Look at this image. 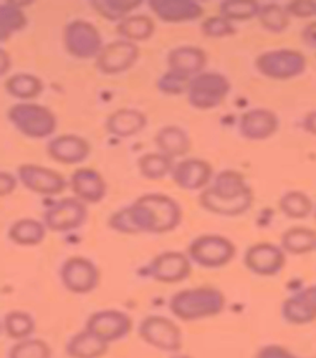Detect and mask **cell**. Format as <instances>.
Wrapping results in <instances>:
<instances>
[{
  "mask_svg": "<svg viewBox=\"0 0 316 358\" xmlns=\"http://www.w3.org/2000/svg\"><path fill=\"white\" fill-rule=\"evenodd\" d=\"M253 193L241 173L225 169L216 176L214 185L199 195V204L209 213L222 216L243 215L252 206Z\"/></svg>",
  "mask_w": 316,
  "mask_h": 358,
  "instance_id": "cell-1",
  "label": "cell"
},
{
  "mask_svg": "<svg viewBox=\"0 0 316 358\" xmlns=\"http://www.w3.org/2000/svg\"><path fill=\"white\" fill-rule=\"evenodd\" d=\"M135 234L173 231L182 222V208L169 195L150 193L141 195L127 206Z\"/></svg>",
  "mask_w": 316,
  "mask_h": 358,
  "instance_id": "cell-2",
  "label": "cell"
},
{
  "mask_svg": "<svg viewBox=\"0 0 316 358\" xmlns=\"http://www.w3.org/2000/svg\"><path fill=\"white\" fill-rule=\"evenodd\" d=\"M225 304L224 295L214 288H192L174 295L171 310L180 320L192 322L219 314Z\"/></svg>",
  "mask_w": 316,
  "mask_h": 358,
  "instance_id": "cell-3",
  "label": "cell"
},
{
  "mask_svg": "<svg viewBox=\"0 0 316 358\" xmlns=\"http://www.w3.org/2000/svg\"><path fill=\"white\" fill-rule=\"evenodd\" d=\"M8 119L16 130L30 138L51 136L57 129V117L48 106L19 103L8 110Z\"/></svg>",
  "mask_w": 316,
  "mask_h": 358,
  "instance_id": "cell-4",
  "label": "cell"
},
{
  "mask_svg": "<svg viewBox=\"0 0 316 358\" xmlns=\"http://www.w3.org/2000/svg\"><path fill=\"white\" fill-rule=\"evenodd\" d=\"M231 90V83L224 74L201 72L190 82L188 101L198 110H210L222 106Z\"/></svg>",
  "mask_w": 316,
  "mask_h": 358,
  "instance_id": "cell-5",
  "label": "cell"
},
{
  "mask_svg": "<svg viewBox=\"0 0 316 358\" xmlns=\"http://www.w3.org/2000/svg\"><path fill=\"white\" fill-rule=\"evenodd\" d=\"M256 69L267 78L287 80L301 76L306 69V58L295 50H273L256 58Z\"/></svg>",
  "mask_w": 316,
  "mask_h": 358,
  "instance_id": "cell-6",
  "label": "cell"
},
{
  "mask_svg": "<svg viewBox=\"0 0 316 358\" xmlns=\"http://www.w3.org/2000/svg\"><path fill=\"white\" fill-rule=\"evenodd\" d=\"M189 258L204 268H220L236 255L235 245L220 235H203L194 238L188 248Z\"/></svg>",
  "mask_w": 316,
  "mask_h": 358,
  "instance_id": "cell-7",
  "label": "cell"
},
{
  "mask_svg": "<svg viewBox=\"0 0 316 358\" xmlns=\"http://www.w3.org/2000/svg\"><path fill=\"white\" fill-rule=\"evenodd\" d=\"M64 43L71 56L80 59L96 58L104 48L101 31L83 19H77L66 25Z\"/></svg>",
  "mask_w": 316,
  "mask_h": 358,
  "instance_id": "cell-8",
  "label": "cell"
},
{
  "mask_svg": "<svg viewBox=\"0 0 316 358\" xmlns=\"http://www.w3.org/2000/svg\"><path fill=\"white\" fill-rule=\"evenodd\" d=\"M87 217L85 203L78 198H64L45 211L43 222L50 231L67 232L82 227Z\"/></svg>",
  "mask_w": 316,
  "mask_h": 358,
  "instance_id": "cell-9",
  "label": "cell"
},
{
  "mask_svg": "<svg viewBox=\"0 0 316 358\" xmlns=\"http://www.w3.org/2000/svg\"><path fill=\"white\" fill-rule=\"evenodd\" d=\"M140 57V48L136 43L127 40H114L106 45L98 57L95 66L101 73L115 76L124 73L136 64Z\"/></svg>",
  "mask_w": 316,
  "mask_h": 358,
  "instance_id": "cell-10",
  "label": "cell"
},
{
  "mask_svg": "<svg viewBox=\"0 0 316 358\" xmlns=\"http://www.w3.org/2000/svg\"><path fill=\"white\" fill-rule=\"evenodd\" d=\"M17 177L27 190L36 194H61L69 185L66 178L59 172L38 164H25L19 166Z\"/></svg>",
  "mask_w": 316,
  "mask_h": 358,
  "instance_id": "cell-11",
  "label": "cell"
},
{
  "mask_svg": "<svg viewBox=\"0 0 316 358\" xmlns=\"http://www.w3.org/2000/svg\"><path fill=\"white\" fill-rule=\"evenodd\" d=\"M143 341L153 348L174 352L182 346V334L180 327L164 316H148L138 329Z\"/></svg>",
  "mask_w": 316,
  "mask_h": 358,
  "instance_id": "cell-12",
  "label": "cell"
},
{
  "mask_svg": "<svg viewBox=\"0 0 316 358\" xmlns=\"http://www.w3.org/2000/svg\"><path fill=\"white\" fill-rule=\"evenodd\" d=\"M61 278L69 292L85 294L98 287L101 273L90 259L77 256L64 262L61 268Z\"/></svg>",
  "mask_w": 316,
  "mask_h": 358,
  "instance_id": "cell-13",
  "label": "cell"
},
{
  "mask_svg": "<svg viewBox=\"0 0 316 358\" xmlns=\"http://www.w3.org/2000/svg\"><path fill=\"white\" fill-rule=\"evenodd\" d=\"M130 330V317L117 310L98 311L90 316L87 322V331L106 343H114L127 336Z\"/></svg>",
  "mask_w": 316,
  "mask_h": 358,
  "instance_id": "cell-14",
  "label": "cell"
},
{
  "mask_svg": "<svg viewBox=\"0 0 316 358\" xmlns=\"http://www.w3.org/2000/svg\"><path fill=\"white\" fill-rule=\"evenodd\" d=\"M172 179L178 188L188 192L204 189L213 177L211 164L201 158H187L174 164Z\"/></svg>",
  "mask_w": 316,
  "mask_h": 358,
  "instance_id": "cell-15",
  "label": "cell"
},
{
  "mask_svg": "<svg viewBox=\"0 0 316 358\" xmlns=\"http://www.w3.org/2000/svg\"><path fill=\"white\" fill-rule=\"evenodd\" d=\"M243 262L253 273L274 275L285 267V256L280 248L272 243H256L246 251Z\"/></svg>",
  "mask_w": 316,
  "mask_h": 358,
  "instance_id": "cell-16",
  "label": "cell"
},
{
  "mask_svg": "<svg viewBox=\"0 0 316 358\" xmlns=\"http://www.w3.org/2000/svg\"><path fill=\"white\" fill-rule=\"evenodd\" d=\"M150 272L157 282L177 283L189 277L192 266L185 253L167 251L153 258Z\"/></svg>",
  "mask_w": 316,
  "mask_h": 358,
  "instance_id": "cell-17",
  "label": "cell"
},
{
  "mask_svg": "<svg viewBox=\"0 0 316 358\" xmlns=\"http://www.w3.org/2000/svg\"><path fill=\"white\" fill-rule=\"evenodd\" d=\"M280 127L278 116L264 108L246 111L238 124L240 134L248 141H264L273 136Z\"/></svg>",
  "mask_w": 316,
  "mask_h": 358,
  "instance_id": "cell-18",
  "label": "cell"
},
{
  "mask_svg": "<svg viewBox=\"0 0 316 358\" xmlns=\"http://www.w3.org/2000/svg\"><path fill=\"white\" fill-rule=\"evenodd\" d=\"M89 143L78 135L66 134L48 143V153L53 161L62 164H78L90 156Z\"/></svg>",
  "mask_w": 316,
  "mask_h": 358,
  "instance_id": "cell-19",
  "label": "cell"
},
{
  "mask_svg": "<svg viewBox=\"0 0 316 358\" xmlns=\"http://www.w3.org/2000/svg\"><path fill=\"white\" fill-rule=\"evenodd\" d=\"M69 187L79 201L96 204L106 198L108 185L96 169H78L71 176Z\"/></svg>",
  "mask_w": 316,
  "mask_h": 358,
  "instance_id": "cell-20",
  "label": "cell"
},
{
  "mask_svg": "<svg viewBox=\"0 0 316 358\" xmlns=\"http://www.w3.org/2000/svg\"><path fill=\"white\" fill-rule=\"evenodd\" d=\"M148 6L159 20L169 24L194 22L204 13L193 0H150Z\"/></svg>",
  "mask_w": 316,
  "mask_h": 358,
  "instance_id": "cell-21",
  "label": "cell"
},
{
  "mask_svg": "<svg viewBox=\"0 0 316 358\" xmlns=\"http://www.w3.org/2000/svg\"><path fill=\"white\" fill-rule=\"evenodd\" d=\"M148 127V116L143 111L122 108L114 111L106 119V131L116 137L135 136Z\"/></svg>",
  "mask_w": 316,
  "mask_h": 358,
  "instance_id": "cell-22",
  "label": "cell"
},
{
  "mask_svg": "<svg viewBox=\"0 0 316 358\" xmlns=\"http://www.w3.org/2000/svg\"><path fill=\"white\" fill-rule=\"evenodd\" d=\"M283 315L287 322L296 325L315 322L316 285L290 296L283 306Z\"/></svg>",
  "mask_w": 316,
  "mask_h": 358,
  "instance_id": "cell-23",
  "label": "cell"
},
{
  "mask_svg": "<svg viewBox=\"0 0 316 358\" xmlns=\"http://www.w3.org/2000/svg\"><path fill=\"white\" fill-rule=\"evenodd\" d=\"M206 61L208 56L206 51L195 46H180L173 48L167 56L169 71L185 74L188 77L201 74L203 69H206Z\"/></svg>",
  "mask_w": 316,
  "mask_h": 358,
  "instance_id": "cell-24",
  "label": "cell"
},
{
  "mask_svg": "<svg viewBox=\"0 0 316 358\" xmlns=\"http://www.w3.org/2000/svg\"><path fill=\"white\" fill-rule=\"evenodd\" d=\"M153 141L159 152L171 158L182 157L189 152L192 148L189 135L182 127L175 125L159 129Z\"/></svg>",
  "mask_w": 316,
  "mask_h": 358,
  "instance_id": "cell-25",
  "label": "cell"
},
{
  "mask_svg": "<svg viewBox=\"0 0 316 358\" xmlns=\"http://www.w3.org/2000/svg\"><path fill=\"white\" fill-rule=\"evenodd\" d=\"M156 25L152 17L143 14L127 16L116 25V32L124 37V40L131 43H143L152 37Z\"/></svg>",
  "mask_w": 316,
  "mask_h": 358,
  "instance_id": "cell-26",
  "label": "cell"
},
{
  "mask_svg": "<svg viewBox=\"0 0 316 358\" xmlns=\"http://www.w3.org/2000/svg\"><path fill=\"white\" fill-rule=\"evenodd\" d=\"M46 225L36 219H20L9 229V238L20 246H35L43 241L46 236Z\"/></svg>",
  "mask_w": 316,
  "mask_h": 358,
  "instance_id": "cell-27",
  "label": "cell"
},
{
  "mask_svg": "<svg viewBox=\"0 0 316 358\" xmlns=\"http://www.w3.org/2000/svg\"><path fill=\"white\" fill-rule=\"evenodd\" d=\"M109 343L85 330L69 340L66 351L72 358H99L106 352Z\"/></svg>",
  "mask_w": 316,
  "mask_h": 358,
  "instance_id": "cell-28",
  "label": "cell"
},
{
  "mask_svg": "<svg viewBox=\"0 0 316 358\" xmlns=\"http://www.w3.org/2000/svg\"><path fill=\"white\" fill-rule=\"evenodd\" d=\"M8 94L20 101H32L43 92L41 79L30 73H16L10 76L4 83Z\"/></svg>",
  "mask_w": 316,
  "mask_h": 358,
  "instance_id": "cell-29",
  "label": "cell"
},
{
  "mask_svg": "<svg viewBox=\"0 0 316 358\" xmlns=\"http://www.w3.org/2000/svg\"><path fill=\"white\" fill-rule=\"evenodd\" d=\"M22 4L6 1L0 6V40L6 43L14 34L27 27V19L22 10Z\"/></svg>",
  "mask_w": 316,
  "mask_h": 358,
  "instance_id": "cell-30",
  "label": "cell"
},
{
  "mask_svg": "<svg viewBox=\"0 0 316 358\" xmlns=\"http://www.w3.org/2000/svg\"><path fill=\"white\" fill-rule=\"evenodd\" d=\"M137 167L143 178L148 180H161L167 174L172 173L174 167L173 158L161 152L145 153L138 158Z\"/></svg>",
  "mask_w": 316,
  "mask_h": 358,
  "instance_id": "cell-31",
  "label": "cell"
},
{
  "mask_svg": "<svg viewBox=\"0 0 316 358\" xmlns=\"http://www.w3.org/2000/svg\"><path fill=\"white\" fill-rule=\"evenodd\" d=\"M282 248L293 255H304L316 248V232L308 227H292L282 236Z\"/></svg>",
  "mask_w": 316,
  "mask_h": 358,
  "instance_id": "cell-32",
  "label": "cell"
},
{
  "mask_svg": "<svg viewBox=\"0 0 316 358\" xmlns=\"http://www.w3.org/2000/svg\"><path fill=\"white\" fill-rule=\"evenodd\" d=\"M143 4L141 0H93L90 6L109 22H119L127 19L129 13Z\"/></svg>",
  "mask_w": 316,
  "mask_h": 358,
  "instance_id": "cell-33",
  "label": "cell"
},
{
  "mask_svg": "<svg viewBox=\"0 0 316 358\" xmlns=\"http://www.w3.org/2000/svg\"><path fill=\"white\" fill-rule=\"evenodd\" d=\"M261 6L253 0H225L219 6L222 17L229 22H247L259 16Z\"/></svg>",
  "mask_w": 316,
  "mask_h": 358,
  "instance_id": "cell-34",
  "label": "cell"
},
{
  "mask_svg": "<svg viewBox=\"0 0 316 358\" xmlns=\"http://www.w3.org/2000/svg\"><path fill=\"white\" fill-rule=\"evenodd\" d=\"M280 208L290 219H304L313 210V203L303 192L290 190L280 198Z\"/></svg>",
  "mask_w": 316,
  "mask_h": 358,
  "instance_id": "cell-35",
  "label": "cell"
},
{
  "mask_svg": "<svg viewBox=\"0 0 316 358\" xmlns=\"http://www.w3.org/2000/svg\"><path fill=\"white\" fill-rule=\"evenodd\" d=\"M257 17L264 30L272 34H282L289 27V14L278 4L261 6Z\"/></svg>",
  "mask_w": 316,
  "mask_h": 358,
  "instance_id": "cell-36",
  "label": "cell"
},
{
  "mask_svg": "<svg viewBox=\"0 0 316 358\" xmlns=\"http://www.w3.org/2000/svg\"><path fill=\"white\" fill-rule=\"evenodd\" d=\"M4 327L8 336L14 340H25L31 335L35 324L31 316L22 311H13L6 316Z\"/></svg>",
  "mask_w": 316,
  "mask_h": 358,
  "instance_id": "cell-37",
  "label": "cell"
},
{
  "mask_svg": "<svg viewBox=\"0 0 316 358\" xmlns=\"http://www.w3.org/2000/svg\"><path fill=\"white\" fill-rule=\"evenodd\" d=\"M9 358H51V350L43 340L25 338L13 346Z\"/></svg>",
  "mask_w": 316,
  "mask_h": 358,
  "instance_id": "cell-38",
  "label": "cell"
},
{
  "mask_svg": "<svg viewBox=\"0 0 316 358\" xmlns=\"http://www.w3.org/2000/svg\"><path fill=\"white\" fill-rule=\"evenodd\" d=\"M192 78L185 74L167 71L157 79V90L166 95H180L188 93Z\"/></svg>",
  "mask_w": 316,
  "mask_h": 358,
  "instance_id": "cell-39",
  "label": "cell"
},
{
  "mask_svg": "<svg viewBox=\"0 0 316 358\" xmlns=\"http://www.w3.org/2000/svg\"><path fill=\"white\" fill-rule=\"evenodd\" d=\"M203 35L211 38H220V37L232 36L235 35L236 29L234 27L231 22H229L222 15L210 16L201 22V27Z\"/></svg>",
  "mask_w": 316,
  "mask_h": 358,
  "instance_id": "cell-40",
  "label": "cell"
},
{
  "mask_svg": "<svg viewBox=\"0 0 316 358\" xmlns=\"http://www.w3.org/2000/svg\"><path fill=\"white\" fill-rule=\"evenodd\" d=\"M285 9L295 17H311L316 16V1H290Z\"/></svg>",
  "mask_w": 316,
  "mask_h": 358,
  "instance_id": "cell-41",
  "label": "cell"
},
{
  "mask_svg": "<svg viewBox=\"0 0 316 358\" xmlns=\"http://www.w3.org/2000/svg\"><path fill=\"white\" fill-rule=\"evenodd\" d=\"M257 358H298L287 348L280 346H268L259 351Z\"/></svg>",
  "mask_w": 316,
  "mask_h": 358,
  "instance_id": "cell-42",
  "label": "cell"
},
{
  "mask_svg": "<svg viewBox=\"0 0 316 358\" xmlns=\"http://www.w3.org/2000/svg\"><path fill=\"white\" fill-rule=\"evenodd\" d=\"M17 180L13 174L8 173L6 171H3L0 173V194L1 196L11 194L16 189Z\"/></svg>",
  "mask_w": 316,
  "mask_h": 358,
  "instance_id": "cell-43",
  "label": "cell"
},
{
  "mask_svg": "<svg viewBox=\"0 0 316 358\" xmlns=\"http://www.w3.org/2000/svg\"><path fill=\"white\" fill-rule=\"evenodd\" d=\"M301 38L309 48H316V22H311L304 27L301 32Z\"/></svg>",
  "mask_w": 316,
  "mask_h": 358,
  "instance_id": "cell-44",
  "label": "cell"
},
{
  "mask_svg": "<svg viewBox=\"0 0 316 358\" xmlns=\"http://www.w3.org/2000/svg\"><path fill=\"white\" fill-rule=\"evenodd\" d=\"M304 129L309 134L316 135V110L311 111L304 119Z\"/></svg>",
  "mask_w": 316,
  "mask_h": 358,
  "instance_id": "cell-45",
  "label": "cell"
},
{
  "mask_svg": "<svg viewBox=\"0 0 316 358\" xmlns=\"http://www.w3.org/2000/svg\"><path fill=\"white\" fill-rule=\"evenodd\" d=\"M8 69H10V57L8 56L6 50H1V76L6 73Z\"/></svg>",
  "mask_w": 316,
  "mask_h": 358,
  "instance_id": "cell-46",
  "label": "cell"
},
{
  "mask_svg": "<svg viewBox=\"0 0 316 358\" xmlns=\"http://www.w3.org/2000/svg\"><path fill=\"white\" fill-rule=\"evenodd\" d=\"M173 358H189V357H185V356H180V357H173Z\"/></svg>",
  "mask_w": 316,
  "mask_h": 358,
  "instance_id": "cell-47",
  "label": "cell"
},
{
  "mask_svg": "<svg viewBox=\"0 0 316 358\" xmlns=\"http://www.w3.org/2000/svg\"><path fill=\"white\" fill-rule=\"evenodd\" d=\"M315 217H316V213H315Z\"/></svg>",
  "mask_w": 316,
  "mask_h": 358,
  "instance_id": "cell-48",
  "label": "cell"
}]
</instances>
